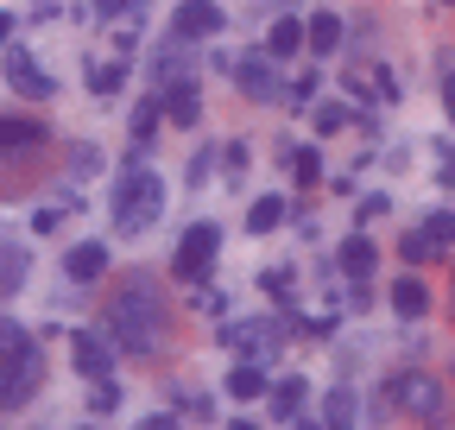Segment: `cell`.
Returning <instances> with one entry per match:
<instances>
[{
    "mask_svg": "<svg viewBox=\"0 0 455 430\" xmlns=\"http://www.w3.org/2000/svg\"><path fill=\"white\" fill-rule=\"evenodd\" d=\"M108 336H114V348H127V354H158V348H164V298H158L152 279L133 273L121 291H114V304H108Z\"/></svg>",
    "mask_w": 455,
    "mask_h": 430,
    "instance_id": "obj_1",
    "label": "cell"
},
{
    "mask_svg": "<svg viewBox=\"0 0 455 430\" xmlns=\"http://www.w3.org/2000/svg\"><path fill=\"white\" fill-rule=\"evenodd\" d=\"M38 393V342L20 322H0V411H20Z\"/></svg>",
    "mask_w": 455,
    "mask_h": 430,
    "instance_id": "obj_2",
    "label": "cell"
},
{
    "mask_svg": "<svg viewBox=\"0 0 455 430\" xmlns=\"http://www.w3.org/2000/svg\"><path fill=\"white\" fill-rule=\"evenodd\" d=\"M158 209H164V184L158 171H127L121 184H114V222H121V235H140L158 222Z\"/></svg>",
    "mask_w": 455,
    "mask_h": 430,
    "instance_id": "obj_3",
    "label": "cell"
},
{
    "mask_svg": "<svg viewBox=\"0 0 455 430\" xmlns=\"http://www.w3.org/2000/svg\"><path fill=\"white\" fill-rule=\"evenodd\" d=\"M215 253H221V228H215V222H196V228H184V241H178V259H171L178 285H209V273H215Z\"/></svg>",
    "mask_w": 455,
    "mask_h": 430,
    "instance_id": "obj_4",
    "label": "cell"
},
{
    "mask_svg": "<svg viewBox=\"0 0 455 430\" xmlns=\"http://www.w3.org/2000/svg\"><path fill=\"white\" fill-rule=\"evenodd\" d=\"M386 399L398 411H411V418H436L443 411V386L430 380V373H398V380L386 386Z\"/></svg>",
    "mask_w": 455,
    "mask_h": 430,
    "instance_id": "obj_5",
    "label": "cell"
},
{
    "mask_svg": "<svg viewBox=\"0 0 455 430\" xmlns=\"http://www.w3.org/2000/svg\"><path fill=\"white\" fill-rule=\"evenodd\" d=\"M228 20H221V7L215 0H178V20H171V32H178L184 44H203V38H215Z\"/></svg>",
    "mask_w": 455,
    "mask_h": 430,
    "instance_id": "obj_6",
    "label": "cell"
},
{
    "mask_svg": "<svg viewBox=\"0 0 455 430\" xmlns=\"http://www.w3.org/2000/svg\"><path fill=\"white\" fill-rule=\"evenodd\" d=\"M228 70H235V83H241L247 101H278V70L259 58V51H253V58H235Z\"/></svg>",
    "mask_w": 455,
    "mask_h": 430,
    "instance_id": "obj_7",
    "label": "cell"
},
{
    "mask_svg": "<svg viewBox=\"0 0 455 430\" xmlns=\"http://www.w3.org/2000/svg\"><path fill=\"white\" fill-rule=\"evenodd\" d=\"M51 139L44 121H26V115H0V158H20V152H38Z\"/></svg>",
    "mask_w": 455,
    "mask_h": 430,
    "instance_id": "obj_8",
    "label": "cell"
},
{
    "mask_svg": "<svg viewBox=\"0 0 455 430\" xmlns=\"http://www.w3.org/2000/svg\"><path fill=\"white\" fill-rule=\"evenodd\" d=\"M7 83H13L20 95H32V101H44V95L57 89V83H51V76H44V70L32 64V51H20V44L7 51Z\"/></svg>",
    "mask_w": 455,
    "mask_h": 430,
    "instance_id": "obj_9",
    "label": "cell"
},
{
    "mask_svg": "<svg viewBox=\"0 0 455 430\" xmlns=\"http://www.w3.org/2000/svg\"><path fill=\"white\" fill-rule=\"evenodd\" d=\"M158 101H164V115L178 121V127H196V121H203V95H196L190 83H178V76L164 83V95H158Z\"/></svg>",
    "mask_w": 455,
    "mask_h": 430,
    "instance_id": "obj_10",
    "label": "cell"
},
{
    "mask_svg": "<svg viewBox=\"0 0 455 430\" xmlns=\"http://www.w3.org/2000/svg\"><path fill=\"white\" fill-rule=\"evenodd\" d=\"M70 354H76V373H89V380H95V373H108V367H114V342H108V336H95V330H83Z\"/></svg>",
    "mask_w": 455,
    "mask_h": 430,
    "instance_id": "obj_11",
    "label": "cell"
},
{
    "mask_svg": "<svg viewBox=\"0 0 455 430\" xmlns=\"http://www.w3.org/2000/svg\"><path fill=\"white\" fill-rule=\"evenodd\" d=\"M64 273H70L76 285L101 279V273H108V247H101V241H83V247H70V253H64Z\"/></svg>",
    "mask_w": 455,
    "mask_h": 430,
    "instance_id": "obj_12",
    "label": "cell"
},
{
    "mask_svg": "<svg viewBox=\"0 0 455 430\" xmlns=\"http://www.w3.org/2000/svg\"><path fill=\"white\" fill-rule=\"evenodd\" d=\"M373 266H379V253H373V241H367V235H348V241H341V273H348L355 285H367V279H373Z\"/></svg>",
    "mask_w": 455,
    "mask_h": 430,
    "instance_id": "obj_13",
    "label": "cell"
},
{
    "mask_svg": "<svg viewBox=\"0 0 455 430\" xmlns=\"http://www.w3.org/2000/svg\"><path fill=\"white\" fill-rule=\"evenodd\" d=\"M392 310H398V316H424V310H430V285H424L418 273L392 279Z\"/></svg>",
    "mask_w": 455,
    "mask_h": 430,
    "instance_id": "obj_14",
    "label": "cell"
},
{
    "mask_svg": "<svg viewBox=\"0 0 455 430\" xmlns=\"http://www.w3.org/2000/svg\"><path fill=\"white\" fill-rule=\"evenodd\" d=\"M266 393H272V411H278V418H298V405H304V380H298V373L266 380Z\"/></svg>",
    "mask_w": 455,
    "mask_h": 430,
    "instance_id": "obj_15",
    "label": "cell"
},
{
    "mask_svg": "<svg viewBox=\"0 0 455 430\" xmlns=\"http://www.w3.org/2000/svg\"><path fill=\"white\" fill-rule=\"evenodd\" d=\"M304 44L316 51V58H329V51L341 44V20H335V13H316V20L304 26Z\"/></svg>",
    "mask_w": 455,
    "mask_h": 430,
    "instance_id": "obj_16",
    "label": "cell"
},
{
    "mask_svg": "<svg viewBox=\"0 0 455 430\" xmlns=\"http://www.w3.org/2000/svg\"><path fill=\"white\" fill-rule=\"evenodd\" d=\"M266 336H272L266 322H228V330H221V342H228V348H241V354H259Z\"/></svg>",
    "mask_w": 455,
    "mask_h": 430,
    "instance_id": "obj_17",
    "label": "cell"
},
{
    "mask_svg": "<svg viewBox=\"0 0 455 430\" xmlns=\"http://www.w3.org/2000/svg\"><path fill=\"white\" fill-rule=\"evenodd\" d=\"M291 178H298V190H316V184H323V158H316V146H291Z\"/></svg>",
    "mask_w": 455,
    "mask_h": 430,
    "instance_id": "obj_18",
    "label": "cell"
},
{
    "mask_svg": "<svg viewBox=\"0 0 455 430\" xmlns=\"http://www.w3.org/2000/svg\"><path fill=\"white\" fill-rule=\"evenodd\" d=\"M298 44H304V26H298V20H278V26L266 32V58H291Z\"/></svg>",
    "mask_w": 455,
    "mask_h": 430,
    "instance_id": "obj_19",
    "label": "cell"
},
{
    "mask_svg": "<svg viewBox=\"0 0 455 430\" xmlns=\"http://www.w3.org/2000/svg\"><path fill=\"white\" fill-rule=\"evenodd\" d=\"M259 393H266V373L253 361H241L235 373H228V399H259Z\"/></svg>",
    "mask_w": 455,
    "mask_h": 430,
    "instance_id": "obj_20",
    "label": "cell"
},
{
    "mask_svg": "<svg viewBox=\"0 0 455 430\" xmlns=\"http://www.w3.org/2000/svg\"><path fill=\"white\" fill-rule=\"evenodd\" d=\"M278 222H284V196H259V203L247 209V228H253V235H272Z\"/></svg>",
    "mask_w": 455,
    "mask_h": 430,
    "instance_id": "obj_21",
    "label": "cell"
},
{
    "mask_svg": "<svg viewBox=\"0 0 455 430\" xmlns=\"http://www.w3.org/2000/svg\"><path fill=\"white\" fill-rule=\"evenodd\" d=\"M424 241H430L436 253H443V247H455V215H449V209H436L430 222H424Z\"/></svg>",
    "mask_w": 455,
    "mask_h": 430,
    "instance_id": "obj_22",
    "label": "cell"
},
{
    "mask_svg": "<svg viewBox=\"0 0 455 430\" xmlns=\"http://www.w3.org/2000/svg\"><path fill=\"white\" fill-rule=\"evenodd\" d=\"M89 411H95V418H108V411H121V386H114L108 373H95V399H89Z\"/></svg>",
    "mask_w": 455,
    "mask_h": 430,
    "instance_id": "obj_23",
    "label": "cell"
},
{
    "mask_svg": "<svg viewBox=\"0 0 455 430\" xmlns=\"http://www.w3.org/2000/svg\"><path fill=\"white\" fill-rule=\"evenodd\" d=\"M20 279H26V259H20V247H0V291H20Z\"/></svg>",
    "mask_w": 455,
    "mask_h": 430,
    "instance_id": "obj_24",
    "label": "cell"
},
{
    "mask_svg": "<svg viewBox=\"0 0 455 430\" xmlns=\"http://www.w3.org/2000/svg\"><path fill=\"white\" fill-rule=\"evenodd\" d=\"M158 115H164V101H140V115H133V139H140V146L152 139V127H158Z\"/></svg>",
    "mask_w": 455,
    "mask_h": 430,
    "instance_id": "obj_25",
    "label": "cell"
},
{
    "mask_svg": "<svg viewBox=\"0 0 455 430\" xmlns=\"http://www.w3.org/2000/svg\"><path fill=\"white\" fill-rule=\"evenodd\" d=\"M341 127H348V108H341V101H323V108H316V133H341Z\"/></svg>",
    "mask_w": 455,
    "mask_h": 430,
    "instance_id": "obj_26",
    "label": "cell"
},
{
    "mask_svg": "<svg viewBox=\"0 0 455 430\" xmlns=\"http://www.w3.org/2000/svg\"><path fill=\"white\" fill-rule=\"evenodd\" d=\"M121 83H127V70H121V64H101L89 89H95V95H114V89H121Z\"/></svg>",
    "mask_w": 455,
    "mask_h": 430,
    "instance_id": "obj_27",
    "label": "cell"
},
{
    "mask_svg": "<svg viewBox=\"0 0 455 430\" xmlns=\"http://www.w3.org/2000/svg\"><path fill=\"white\" fill-rule=\"evenodd\" d=\"M329 424H355V399L348 393H329V411H323Z\"/></svg>",
    "mask_w": 455,
    "mask_h": 430,
    "instance_id": "obj_28",
    "label": "cell"
},
{
    "mask_svg": "<svg viewBox=\"0 0 455 430\" xmlns=\"http://www.w3.org/2000/svg\"><path fill=\"white\" fill-rule=\"evenodd\" d=\"M398 247H405V259H430V253H436V247L424 241V228H418V235H405V241H398Z\"/></svg>",
    "mask_w": 455,
    "mask_h": 430,
    "instance_id": "obj_29",
    "label": "cell"
},
{
    "mask_svg": "<svg viewBox=\"0 0 455 430\" xmlns=\"http://www.w3.org/2000/svg\"><path fill=\"white\" fill-rule=\"evenodd\" d=\"M316 83H323V76H298V83H291V108H310V95H316Z\"/></svg>",
    "mask_w": 455,
    "mask_h": 430,
    "instance_id": "obj_30",
    "label": "cell"
},
{
    "mask_svg": "<svg viewBox=\"0 0 455 430\" xmlns=\"http://www.w3.org/2000/svg\"><path fill=\"white\" fill-rule=\"evenodd\" d=\"M133 7H140V0H95L101 20H121V13H133Z\"/></svg>",
    "mask_w": 455,
    "mask_h": 430,
    "instance_id": "obj_31",
    "label": "cell"
},
{
    "mask_svg": "<svg viewBox=\"0 0 455 430\" xmlns=\"http://www.w3.org/2000/svg\"><path fill=\"white\" fill-rule=\"evenodd\" d=\"M0 44H13V13H0Z\"/></svg>",
    "mask_w": 455,
    "mask_h": 430,
    "instance_id": "obj_32",
    "label": "cell"
},
{
    "mask_svg": "<svg viewBox=\"0 0 455 430\" xmlns=\"http://www.w3.org/2000/svg\"><path fill=\"white\" fill-rule=\"evenodd\" d=\"M443 108H449V121H455V83H443Z\"/></svg>",
    "mask_w": 455,
    "mask_h": 430,
    "instance_id": "obj_33",
    "label": "cell"
}]
</instances>
